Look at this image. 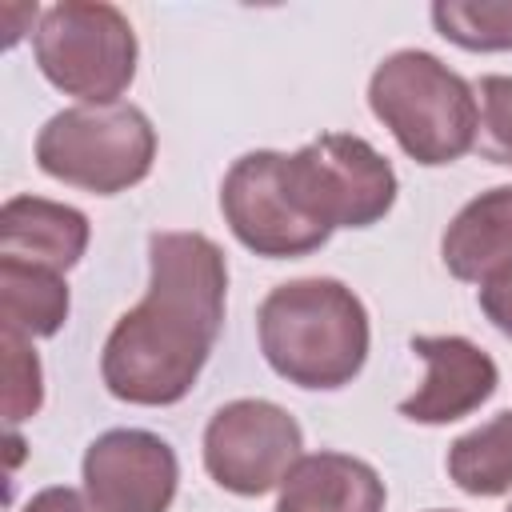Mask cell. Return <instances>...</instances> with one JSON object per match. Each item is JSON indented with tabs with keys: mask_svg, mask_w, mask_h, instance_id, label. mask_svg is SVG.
I'll return each instance as SVG.
<instances>
[{
	"mask_svg": "<svg viewBox=\"0 0 512 512\" xmlns=\"http://www.w3.org/2000/svg\"><path fill=\"white\" fill-rule=\"evenodd\" d=\"M228 260L204 232L148 236V288L100 352L104 388L140 408L180 404L200 380L224 328Z\"/></svg>",
	"mask_w": 512,
	"mask_h": 512,
	"instance_id": "cell-1",
	"label": "cell"
},
{
	"mask_svg": "<svg viewBox=\"0 0 512 512\" xmlns=\"http://www.w3.org/2000/svg\"><path fill=\"white\" fill-rule=\"evenodd\" d=\"M256 336L268 368L308 392L352 384L372 344L364 300L332 276L276 284L256 312Z\"/></svg>",
	"mask_w": 512,
	"mask_h": 512,
	"instance_id": "cell-2",
	"label": "cell"
},
{
	"mask_svg": "<svg viewBox=\"0 0 512 512\" xmlns=\"http://www.w3.org/2000/svg\"><path fill=\"white\" fill-rule=\"evenodd\" d=\"M368 108L424 168L456 164L480 136L476 88L440 56L420 48H400L376 64L368 80Z\"/></svg>",
	"mask_w": 512,
	"mask_h": 512,
	"instance_id": "cell-3",
	"label": "cell"
},
{
	"mask_svg": "<svg viewBox=\"0 0 512 512\" xmlns=\"http://www.w3.org/2000/svg\"><path fill=\"white\" fill-rule=\"evenodd\" d=\"M156 160V128L136 104H76L44 120L36 164L60 184L116 196L140 184Z\"/></svg>",
	"mask_w": 512,
	"mask_h": 512,
	"instance_id": "cell-4",
	"label": "cell"
},
{
	"mask_svg": "<svg viewBox=\"0 0 512 512\" xmlns=\"http://www.w3.org/2000/svg\"><path fill=\"white\" fill-rule=\"evenodd\" d=\"M44 80L80 104H120L136 76V32L128 16L100 0H60L32 32Z\"/></svg>",
	"mask_w": 512,
	"mask_h": 512,
	"instance_id": "cell-5",
	"label": "cell"
},
{
	"mask_svg": "<svg viewBox=\"0 0 512 512\" xmlns=\"http://www.w3.org/2000/svg\"><path fill=\"white\" fill-rule=\"evenodd\" d=\"M280 176L304 220L324 228H372L396 204L392 164L352 132H324L296 152H280Z\"/></svg>",
	"mask_w": 512,
	"mask_h": 512,
	"instance_id": "cell-6",
	"label": "cell"
},
{
	"mask_svg": "<svg viewBox=\"0 0 512 512\" xmlns=\"http://www.w3.org/2000/svg\"><path fill=\"white\" fill-rule=\"evenodd\" d=\"M300 424L272 400H228L204 428V468L232 496H264L304 456Z\"/></svg>",
	"mask_w": 512,
	"mask_h": 512,
	"instance_id": "cell-7",
	"label": "cell"
},
{
	"mask_svg": "<svg viewBox=\"0 0 512 512\" xmlns=\"http://www.w3.org/2000/svg\"><path fill=\"white\" fill-rule=\"evenodd\" d=\"M220 212L232 236L268 260H292L308 256L328 244V232L300 216L292 204L284 176H280V152L260 148L244 152L220 184Z\"/></svg>",
	"mask_w": 512,
	"mask_h": 512,
	"instance_id": "cell-8",
	"label": "cell"
},
{
	"mask_svg": "<svg viewBox=\"0 0 512 512\" xmlns=\"http://www.w3.org/2000/svg\"><path fill=\"white\" fill-rule=\"evenodd\" d=\"M80 476L100 512H168L180 488V460L148 428H108L84 448Z\"/></svg>",
	"mask_w": 512,
	"mask_h": 512,
	"instance_id": "cell-9",
	"label": "cell"
},
{
	"mask_svg": "<svg viewBox=\"0 0 512 512\" xmlns=\"http://www.w3.org/2000/svg\"><path fill=\"white\" fill-rule=\"evenodd\" d=\"M412 352L428 364L424 384L400 400V416L412 424H452L472 416L500 384L496 360L468 336H412Z\"/></svg>",
	"mask_w": 512,
	"mask_h": 512,
	"instance_id": "cell-10",
	"label": "cell"
},
{
	"mask_svg": "<svg viewBox=\"0 0 512 512\" xmlns=\"http://www.w3.org/2000/svg\"><path fill=\"white\" fill-rule=\"evenodd\" d=\"M92 224L80 208L32 192L8 196L0 208V256L68 272L88 252Z\"/></svg>",
	"mask_w": 512,
	"mask_h": 512,
	"instance_id": "cell-11",
	"label": "cell"
},
{
	"mask_svg": "<svg viewBox=\"0 0 512 512\" xmlns=\"http://www.w3.org/2000/svg\"><path fill=\"white\" fill-rule=\"evenodd\" d=\"M380 472L348 452H308L284 476L276 512H384Z\"/></svg>",
	"mask_w": 512,
	"mask_h": 512,
	"instance_id": "cell-12",
	"label": "cell"
},
{
	"mask_svg": "<svg viewBox=\"0 0 512 512\" xmlns=\"http://www.w3.org/2000/svg\"><path fill=\"white\" fill-rule=\"evenodd\" d=\"M444 268L464 284H484L512 264V184L472 196L440 236Z\"/></svg>",
	"mask_w": 512,
	"mask_h": 512,
	"instance_id": "cell-13",
	"label": "cell"
},
{
	"mask_svg": "<svg viewBox=\"0 0 512 512\" xmlns=\"http://www.w3.org/2000/svg\"><path fill=\"white\" fill-rule=\"evenodd\" d=\"M68 308L72 296L64 272L16 256H0V320L8 332H20L28 340L56 336L68 320Z\"/></svg>",
	"mask_w": 512,
	"mask_h": 512,
	"instance_id": "cell-14",
	"label": "cell"
},
{
	"mask_svg": "<svg viewBox=\"0 0 512 512\" xmlns=\"http://www.w3.org/2000/svg\"><path fill=\"white\" fill-rule=\"evenodd\" d=\"M448 480L468 496H504L512 488V412L464 432L448 448Z\"/></svg>",
	"mask_w": 512,
	"mask_h": 512,
	"instance_id": "cell-15",
	"label": "cell"
},
{
	"mask_svg": "<svg viewBox=\"0 0 512 512\" xmlns=\"http://www.w3.org/2000/svg\"><path fill=\"white\" fill-rule=\"evenodd\" d=\"M436 32L468 52H512V0H436Z\"/></svg>",
	"mask_w": 512,
	"mask_h": 512,
	"instance_id": "cell-16",
	"label": "cell"
},
{
	"mask_svg": "<svg viewBox=\"0 0 512 512\" xmlns=\"http://www.w3.org/2000/svg\"><path fill=\"white\" fill-rule=\"evenodd\" d=\"M0 348H4V420L8 428H16L32 420L44 404V372H40V356L28 336L4 328Z\"/></svg>",
	"mask_w": 512,
	"mask_h": 512,
	"instance_id": "cell-17",
	"label": "cell"
},
{
	"mask_svg": "<svg viewBox=\"0 0 512 512\" xmlns=\"http://www.w3.org/2000/svg\"><path fill=\"white\" fill-rule=\"evenodd\" d=\"M476 104H480V132H484V152L512 168V76L492 72L480 76L476 84Z\"/></svg>",
	"mask_w": 512,
	"mask_h": 512,
	"instance_id": "cell-18",
	"label": "cell"
},
{
	"mask_svg": "<svg viewBox=\"0 0 512 512\" xmlns=\"http://www.w3.org/2000/svg\"><path fill=\"white\" fill-rule=\"evenodd\" d=\"M480 312L504 336H512V264L480 284Z\"/></svg>",
	"mask_w": 512,
	"mask_h": 512,
	"instance_id": "cell-19",
	"label": "cell"
},
{
	"mask_svg": "<svg viewBox=\"0 0 512 512\" xmlns=\"http://www.w3.org/2000/svg\"><path fill=\"white\" fill-rule=\"evenodd\" d=\"M20 512H100V508L92 504L88 492L68 488V484H52V488H40Z\"/></svg>",
	"mask_w": 512,
	"mask_h": 512,
	"instance_id": "cell-20",
	"label": "cell"
},
{
	"mask_svg": "<svg viewBox=\"0 0 512 512\" xmlns=\"http://www.w3.org/2000/svg\"><path fill=\"white\" fill-rule=\"evenodd\" d=\"M432 512H452V508H432Z\"/></svg>",
	"mask_w": 512,
	"mask_h": 512,
	"instance_id": "cell-21",
	"label": "cell"
},
{
	"mask_svg": "<svg viewBox=\"0 0 512 512\" xmlns=\"http://www.w3.org/2000/svg\"><path fill=\"white\" fill-rule=\"evenodd\" d=\"M508 512H512V508H508Z\"/></svg>",
	"mask_w": 512,
	"mask_h": 512,
	"instance_id": "cell-22",
	"label": "cell"
}]
</instances>
